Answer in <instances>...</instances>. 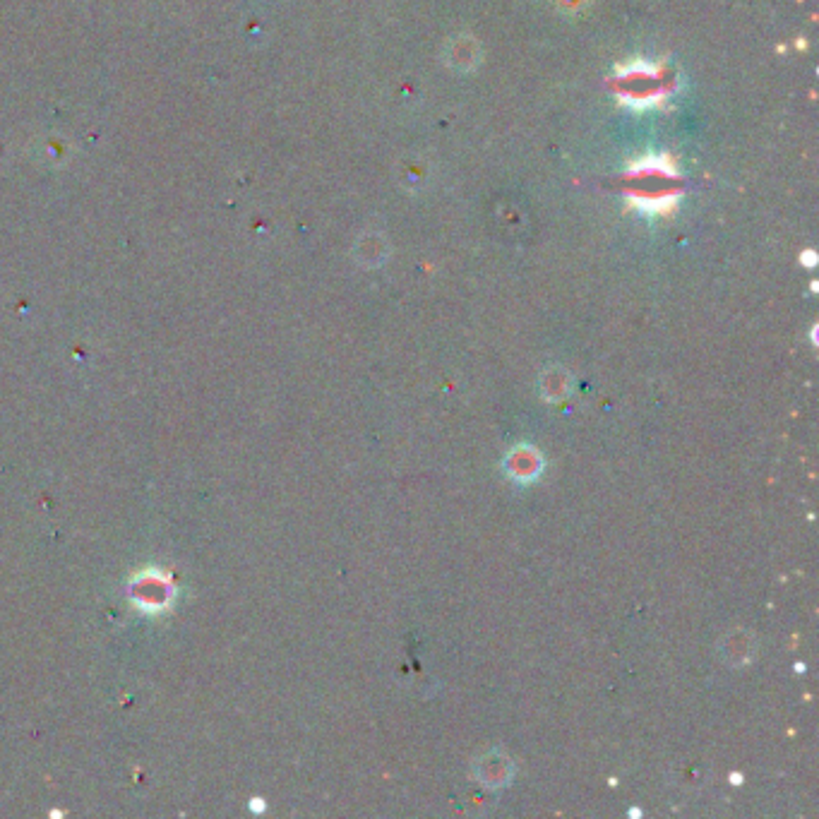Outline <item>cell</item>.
<instances>
[{
  "label": "cell",
  "mask_w": 819,
  "mask_h": 819,
  "mask_svg": "<svg viewBox=\"0 0 819 819\" xmlns=\"http://www.w3.org/2000/svg\"><path fill=\"white\" fill-rule=\"evenodd\" d=\"M538 390L548 402H560L570 392V373L563 368H548L538 380Z\"/></svg>",
  "instance_id": "277c9868"
},
{
  "label": "cell",
  "mask_w": 819,
  "mask_h": 819,
  "mask_svg": "<svg viewBox=\"0 0 819 819\" xmlns=\"http://www.w3.org/2000/svg\"><path fill=\"white\" fill-rule=\"evenodd\" d=\"M474 774H476L478 783H483V786L500 788L512 779L514 764L510 757H505L502 752L493 750V752H488V755L476 759Z\"/></svg>",
  "instance_id": "7a4b0ae2"
},
{
  "label": "cell",
  "mask_w": 819,
  "mask_h": 819,
  "mask_svg": "<svg viewBox=\"0 0 819 819\" xmlns=\"http://www.w3.org/2000/svg\"><path fill=\"white\" fill-rule=\"evenodd\" d=\"M541 469H543L541 454L529 445L517 447V450L510 452V457H507V471H510V476L517 478V481H531V478L541 474Z\"/></svg>",
  "instance_id": "3957f363"
},
{
  "label": "cell",
  "mask_w": 819,
  "mask_h": 819,
  "mask_svg": "<svg viewBox=\"0 0 819 819\" xmlns=\"http://www.w3.org/2000/svg\"><path fill=\"white\" fill-rule=\"evenodd\" d=\"M721 659L728 663L731 668H743L755 659V637L750 632L743 630V627H733L731 632H726L721 639Z\"/></svg>",
  "instance_id": "6da1fadb"
}]
</instances>
